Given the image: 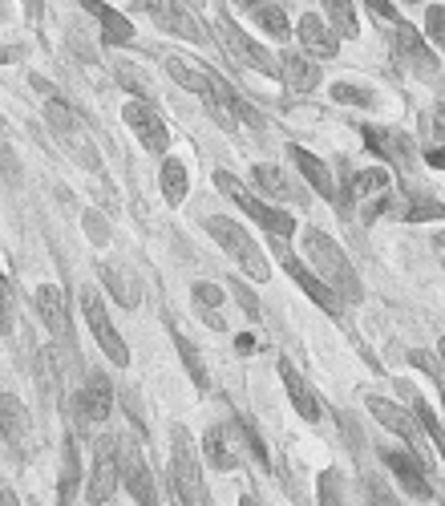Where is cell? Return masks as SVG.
<instances>
[{
    "mask_svg": "<svg viewBox=\"0 0 445 506\" xmlns=\"http://www.w3.org/2000/svg\"><path fill=\"white\" fill-rule=\"evenodd\" d=\"M333 98L336 102H353V106H372V93L369 90H356V85H348V82L333 85Z\"/></svg>",
    "mask_w": 445,
    "mask_h": 506,
    "instance_id": "74e56055",
    "label": "cell"
},
{
    "mask_svg": "<svg viewBox=\"0 0 445 506\" xmlns=\"http://www.w3.org/2000/svg\"><path fill=\"white\" fill-rule=\"evenodd\" d=\"M287 154H292L295 170H300L304 179L312 182V190H316V195H324L328 203H336V182H333V170H328L324 162H320L312 151H304V146H287Z\"/></svg>",
    "mask_w": 445,
    "mask_h": 506,
    "instance_id": "ac0fdd59",
    "label": "cell"
},
{
    "mask_svg": "<svg viewBox=\"0 0 445 506\" xmlns=\"http://www.w3.org/2000/svg\"><path fill=\"white\" fill-rule=\"evenodd\" d=\"M174 486H179V502L187 506H198L207 502V486H203V474H198V450L190 446L187 430L182 425H174Z\"/></svg>",
    "mask_w": 445,
    "mask_h": 506,
    "instance_id": "8992f818",
    "label": "cell"
},
{
    "mask_svg": "<svg viewBox=\"0 0 445 506\" xmlns=\"http://www.w3.org/2000/svg\"><path fill=\"white\" fill-rule=\"evenodd\" d=\"M251 13H256V21H259V24H264V29H267V33H272V37H279V41H284V37H287V33H292V29H287V16H284V13H279V8H276V5H264V0H259V5H256V8H251Z\"/></svg>",
    "mask_w": 445,
    "mask_h": 506,
    "instance_id": "d6a6232c",
    "label": "cell"
},
{
    "mask_svg": "<svg viewBox=\"0 0 445 506\" xmlns=\"http://www.w3.org/2000/svg\"><path fill=\"white\" fill-rule=\"evenodd\" d=\"M24 433H29V417H24L21 401L13 394H0V442H5L8 450H21Z\"/></svg>",
    "mask_w": 445,
    "mask_h": 506,
    "instance_id": "603a6c76",
    "label": "cell"
},
{
    "mask_svg": "<svg viewBox=\"0 0 445 506\" xmlns=\"http://www.w3.org/2000/svg\"><path fill=\"white\" fill-rule=\"evenodd\" d=\"M121 118H126V126L134 130V138L146 146V151L167 154L170 130H167V122L159 118V110H150L146 102H126V106H121Z\"/></svg>",
    "mask_w": 445,
    "mask_h": 506,
    "instance_id": "30bf717a",
    "label": "cell"
},
{
    "mask_svg": "<svg viewBox=\"0 0 445 506\" xmlns=\"http://www.w3.org/2000/svg\"><path fill=\"white\" fill-rule=\"evenodd\" d=\"M77 494V442L65 438V474H61V499H73Z\"/></svg>",
    "mask_w": 445,
    "mask_h": 506,
    "instance_id": "e575fe53",
    "label": "cell"
},
{
    "mask_svg": "<svg viewBox=\"0 0 445 506\" xmlns=\"http://www.w3.org/2000/svg\"><path fill=\"white\" fill-rule=\"evenodd\" d=\"M235 430L243 433V442H247V446H251V453H256V458H259V466H267V446H264V438H259V433H256V425H251V422H239V425H235Z\"/></svg>",
    "mask_w": 445,
    "mask_h": 506,
    "instance_id": "ab89813d",
    "label": "cell"
},
{
    "mask_svg": "<svg viewBox=\"0 0 445 506\" xmlns=\"http://www.w3.org/2000/svg\"><path fill=\"white\" fill-rule=\"evenodd\" d=\"M215 187L223 190V195H231L235 203L243 207V211L251 215L259 227H264L267 235H276V239H287V235H295V219L287 211H279V207H272V203H264L259 195H251L247 187H243L235 174H227V170H215Z\"/></svg>",
    "mask_w": 445,
    "mask_h": 506,
    "instance_id": "3957f363",
    "label": "cell"
},
{
    "mask_svg": "<svg viewBox=\"0 0 445 506\" xmlns=\"http://www.w3.org/2000/svg\"><path fill=\"white\" fill-rule=\"evenodd\" d=\"M207 231L215 235V243H219V248L243 268V272L251 276V280H267V276H272L264 248H259V243L251 239V235L243 231L239 223H231L227 215H211V219H207Z\"/></svg>",
    "mask_w": 445,
    "mask_h": 506,
    "instance_id": "7a4b0ae2",
    "label": "cell"
},
{
    "mask_svg": "<svg viewBox=\"0 0 445 506\" xmlns=\"http://www.w3.org/2000/svg\"><path fill=\"white\" fill-rule=\"evenodd\" d=\"M21 54H16V49H0V65H5V61H16Z\"/></svg>",
    "mask_w": 445,
    "mask_h": 506,
    "instance_id": "c3c4849f",
    "label": "cell"
},
{
    "mask_svg": "<svg viewBox=\"0 0 445 506\" xmlns=\"http://www.w3.org/2000/svg\"><path fill=\"white\" fill-rule=\"evenodd\" d=\"M37 312H41V320H45V328L53 333L57 340H65L69 336V300H65V292L53 284H41L37 287Z\"/></svg>",
    "mask_w": 445,
    "mask_h": 506,
    "instance_id": "2e32d148",
    "label": "cell"
},
{
    "mask_svg": "<svg viewBox=\"0 0 445 506\" xmlns=\"http://www.w3.org/2000/svg\"><path fill=\"white\" fill-rule=\"evenodd\" d=\"M287 276H292V280L300 284L304 292H308V300L316 304V308H324L328 316H336V312H340V292L324 280V276H312L308 268H304V264H295V259H287Z\"/></svg>",
    "mask_w": 445,
    "mask_h": 506,
    "instance_id": "e0dca14e",
    "label": "cell"
},
{
    "mask_svg": "<svg viewBox=\"0 0 445 506\" xmlns=\"http://www.w3.org/2000/svg\"><path fill=\"white\" fill-rule=\"evenodd\" d=\"M239 5H247V8H256V5H259V0H239Z\"/></svg>",
    "mask_w": 445,
    "mask_h": 506,
    "instance_id": "681fc988",
    "label": "cell"
},
{
    "mask_svg": "<svg viewBox=\"0 0 445 506\" xmlns=\"http://www.w3.org/2000/svg\"><path fill=\"white\" fill-rule=\"evenodd\" d=\"M0 170L8 174V179H21V167H16V159H13V151H8V146H0Z\"/></svg>",
    "mask_w": 445,
    "mask_h": 506,
    "instance_id": "ee69618b",
    "label": "cell"
},
{
    "mask_svg": "<svg viewBox=\"0 0 445 506\" xmlns=\"http://www.w3.org/2000/svg\"><path fill=\"white\" fill-rule=\"evenodd\" d=\"M279 377H284V385H287V401L295 405V414H300L304 422H320V401L312 397L308 381H304L300 373L292 369V361H279Z\"/></svg>",
    "mask_w": 445,
    "mask_h": 506,
    "instance_id": "7402d4cb",
    "label": "cell"
},
{
    "mask_svg": "<svg viewBox=\"0 0 445 506\" xmlns=\"http://www.w3.org/2000/svg\"><path fill=\"white\" fill-rule=\"evenodd\" d=\"M85 235H90V243H98V248H106V243H110V223L106 219H102V215L98 211H85Z\"/></svg>",
    "mask_w": 445,
    "mask_h": 506,
    "instance_id": "8d00e7d4",
    "label": "cell"
},
{
    "mask_svg": "<svg viewBox=\"0 0 445 506\" xmlns=\"http://www.w3.org/2000/svg\"><path fill=\"white\" fill-rule=\"evenodd\" d=\"M203 458L211 462L215 470H231V466H239V458H235V450L227 446V433L219 430V425H211V430L203 433Z\"/></svg>",
    "mask_w": 445,
    "mask_h": 506,
    "instance_id": "4316f807",
    "label": "cell"
},
{
    "mask_svg": "<svg viewBox=\"0 0 445 506\" xmlns=\"http://www.w3.org/2000/svg\"><path fill=\"white\" fill-rule=\"evenodd\" d=\"M118 486V438H102L93 450V474H90V502L113 499Z\"/></svg>",
    "mask_w": 445,
    "mask_h": 506,
    "instance_id": "4fadbf2b",
    "label": "cell"
},
{
    "mask_svg": "<svg viewBox=\"0 0 445 506\" xmlns=\"http://www.w3.org/2000/svg\"><path fill=\"white\" fill-rule=\"evenodd\" d=\"M433 130H438V134L445 138V102L438 106V113H433Z\"/></svg>",
    "mask_w": 445,
    "mask_h": 506,
    "instance_id": "7dc6e473",
    "label": "cell"
},
{
    "mask_svg": "<svg viewBox=\"0 0 445 506\" xmlns=\"http://www.w3.org/2000/svg\"><path fill=\"white\" fill-rule=\"evenodd\" d=\"M256 182H259V190H264L267 199H279V203H304L300 190L287 182V174L279 167H264V162H259V167H256Z\"/></svg>",
    "mask_w": 445,
    "mask_h": 506,
    "instance_id": "484cf974",
    "label": "cell"
},
{
    "mask_svg": "<svg viewBox=\"0 0 445 506\" xmlns=\"http://www.w3.org/2000/svg\"><path fill=\"white\" fill-rule=\"evenodd\" d=\"M167 73L174 77V85H182V90L198 93V98H207V93H211V73H215V69L198 65V61L170 54V57H167Z\"/></svg>",
    "mask_w": 445,
    "mask_h": 506,
    "instance_id": "44dd1931",
    "label": "cell"
},
{
    "mask_svg": "<svg viewBox=\"0 0 445 506\" xmlns=\"http://www.w3.org/2000/svg\"><path fill=\"white\" fill-rule=\"evenodd\" d=\"M364 5H369L377 16H385V21H392V16H397V13H392V0H364Z\"/></svg>",
    "mask_w": 445,
    "mask_h": 506,
    "instance_id": "f6af8a7d",
    "label": "cell"
},
{
    "mask_svg": "<svg viewBox=\"0 0 445 506\" xmlns=\"http://www.w3.org/2000/svg\"><path fill=\"white\" fill-rule=\"evenodd\" d=\"M102 280H106V292L118 304H126V308H138V304H142V287H138V280L121 264H106V268H102Z\"/></svg>",
    "mask_w": 445,
    "mask_h": 506,
    "instance_id": "d4e9b609",
    "label": "cell"
},
{
    "mask_svg": "<svg viewBox=\"0 0 445 506\" xmlns=\"http://www.w3.org/2000/svg\"><path fill=\"white\" fill-rule=\"evenodd\" d=\"M438 450H441V453H445V438H441V442H438Z\"/></svg>",
    "mask_w": 445,
    "mask_h": 506,
    "instance_id": "f907efd6",
    "label": "cell"
},
{
    "mask_svg": "<svg viewBox=\"0 0 445 506\" xmlns=\"http://www.w3.org/2000/svg\"><path fill=\"white\" fill-rule=\"evenodd\" d=\"M304 251H308V259L320 268V276L340 292V300H361V280H356L353 264H348V256L340 251V243L333 235L308 227V231H304Z\"/></svg>",
    "mask_w": 445,
    "mask_h": 506,
    "instance_id": "6da1fadb",
    "label": "cell"
},
{
    "mask_svg": "<svg viewBox=\"0 0 445 506\" xmlns=\"http://www.w3.org/2000/svg\"><path fill=\"white\" fill-rule=\"evenodd\" d=\"M159 187H162V199L170 207H179L187 199V167L179 159H167L162 162V174H159Z\"/></svg>",
    "mask_w": 445,
    "mask_h": 506,
    "instance_id": "83f0119b",
    "label": "cell"
},
{
    "mask_svg": "<svg viewBox=\"0 0 445 506\" xmlns=\"http://www.w3.org/2000/svg\"><path fill=\"white\" fill-rule=\"evenodd\" d=\"M118 478L126 482V491H130V499L134 502L150 506L154 499H159V494H154V478H150V466H146L142 450L121 446V442H118Z\"/></svg>",
    "mask_w": 445,
    "mask_h": 506,
    "instance_id": "8fae6325",
    "label": "cell"
},
{
    "mask_svg": "<svg viewBox=\"0 0 445 506\" xmlns=\"http://www.w3.org/2000/svg\"><path fill=\"white\" fill-rule=\"evenodd\" d=\"M324 8H328V21L336 24L340 37H356V33H361V21H356L353 0H324Z\"/></svg>",
    "mask_w": 445,
    "mask_h": 506,
    "instance_id": "4dcf8cb0",
    "label": "cell"
},
{
    "mask_svg": "<svg viewBox=\"0 0 445 506\" xmlns=\"http://www.w3.org/2000/svg\"><path fill=\"white\" fill-rule=\"evenodd\" d=\"M369 414L377 417L381 425H389L397 438H405L409 446H413V453L421 458V466L430 470V442H425V433H421V422H417V414H405L401 405H392V401H385V397H369Z\"/></svg>",
    "mask_w": 445,
    "mask_h": 506,
    "instance_id": "9c48e42d",
    "label": "cell"
},
{
    "mask_svg": "<svg viewBox=\"0 0 445 506\" xmlns=\"http://www.w3.org/2000/svg\"><path fill=\"white\" fill-rule=\"evenodd\" d=\"M441 356H445V340H441Z\"/></svg>",
    "mask_w": 445,
    "mask_h": 506,
    "instance_id": "816d5d0a",
    "label": "cell"
},
{
    "mask_svg": "<svg viewBox=\"0 0 445 506\" xmlns=\"http://www.w3.org/2000/svg\"><path fill=\"white\" fill-rule=\"evenodd\" d=\"M138 8H142L162 33H174V37H182V41H198V45L207 41V24L198 21L182 0H138Z\"/></svg>",
    "mask_w": 445,
    "mask_h": 506,
    "instance_id": "52a82bcc",
    "label": "cell"
},
{
    "mask_svg": "<svg viewBox=\"0 0 445 506\" xmlns=\"http://www.w3.org/2000/svg\"><path fill=\"white\" fill-rule=\"evenodd\" d=\"M409 361H413V365H417V369H421V373H430V377H433V381H438V389H441V397H445V369H441V365H438V361H433V356H430V353H421V348H413V353H409Z\"/></svg>",
    "mask_w": 445,
    "mask_h": 506,
    "instance_id": "d590c367",
    "label": "cell"
},
{
    "mask_svg": "<svg viewBox=\"0 0 445 506\" xmlns=\"http://www.w3.org/2000/svg\"><path fill=\"white\" fill-rule=\"evenodd\" d=\"M82 8L102 24V41H106V45H130V41H134V21L121 16L118 8H110L106 0H82Z\"/></svg>",
    "mask_w": 445,
    "mask_h": 506,
    "instance_id": "5bb4252c",
    "label": "cell"
},
{
    "mask_svg": "<svg viewBox=\"0 0 445 506\" xmlns=\"http://www.w3.org/2000/svg\"><path fill=\"white\" fill-rule=\"evenodd\" d=\"M300 41H304V49H308V54H316V57H328V61H333V57L340 54V41L333 37V29H328V24L320 21L316 13L300 16Z\"/></svg>",
    "mask_w": 445,
    "mask_h": 506,
    "instance_id": "cb8c5ba5",
    "label": "cell"
},
{
    "mask_svg": "<svg viewBox=\"0 0 445 506\" xmlns=\"http://www.w3.org/2000/svg\"><path fill=\"white\" fill-rule=\"evenodd\" d=\"M8 328H13V287L0 272V333H8Z\"/></svg>",
    "mask_w": 445,
    "mask_h": 506,
    "instance_id": "b9f144b4",
    "label": "cell"
},
{
    "mask_svg": "<svg viewBox=\"0 0 445 506\" xmlns=\"http://www.w3.org/2000/svg\"><path fill=\"white\" fill-rule=\"evenodd\" d=\"M385 466L397 474V482L405 486V494L409 499H417V502H430L433 499V491H430V482H425V466L417 458H409V453H392L385 450Z\"/></svg>",
    "mask_w": 445,
    "mask_h": 506,
    "instance_id": "9a60e30c",
    "label": "cell"
},
{
    "mask_svg": "<svg viewBox=\"0 0 445 506\" xmlns=\"http://www.w3.org/2000/svg\"><path fill=\"white\" fill-rule=\"evenodd\" d=\"M279 77H284L295 93H308L320 85V69L312 65L300 49H284V54H279Z\"/></svg>",
    "mask_w": 445,
    "mask_h": 506,
    "instance_id": "ffe728a7",
    "label": "cell"
},
{
    "mask_svg": "<svg viewBox=\"0 0 445 506\" xmlns=\"http://www.w3.org/2000/svg\"><path fill=\"white\" fill-rule=\"evenodd\" d=\"M392 54L405 57L409 65L417 69V73H438V57H433L430 49H425L421 33L409 29V24H397V41H392Z\"/></svg>",
    "mask_w": 445,
    "mask_h": 506,
    "instance_id": "d6986e66",
    "label": "cell"
},
{
    "mask_svg": "<svg viewBox=\"0 0 445 506\" xmlns=\"http://www.w3.org/2000/svg\"><path fill=\"white\" fill-rule=\"evenodd\" d=\"M113 385L102 373H90L85 377V389L82 394H73V409H77V422L82 425H98V422H106L110 417V405H113Z\"/></svg>",
    "mask_w": 445,
    "mask_h": 506,
    "instance_id": "7c38bea8",
    "label": "cell"
},
{
    "mask_svg": "<svg viewBox=\"0 0 445 506\" xmlns=\"http://www.w3.org/2000/svg\"><path fill=\"white\" fill-rule=\"evenodd\" d=\"M223 300H227L223 287H215V284H195V304H198V308H207V320H211L215 328H223L219 316H215V308H219Z\"/></svg>",
    "mask_w": 445,
    "mask_h": 506,
    "instance_id": "836d02e7",
    "label": "cell"
},
{
    "mask_svg": "<svg viewBox=\"0 0 445 506\" xmlns=\"http://www.w3.org/2000/svg\"><path fill=\"white\" fill-rule=\"evenodd\" d=\"M82 312H85V320H90V333L102 345V353H106L113 365H130V348H126V340L118 336V328H113L98 287H82Z\"/></svg>",
    "mask_w": 445,
    "mask_h": 506,
    "instance_id": "ba28073f",
    "label": "cell"
},
{
    "mask_svg": "<svg viewBox=\"0 0 445 506\" xmlns=\"http://www.w3.org/2000/svg\"><path fill=\"white\" fill-rule=\"evenodd\" d=\"M45 122H49V130L57 134V142L69 151V159H77V162H85L90 170H98V154H93L90 134H85L82 118H77L65 102H57V98L49 102V106H45Z\"/></svg>",
    "mask_w": 445,
    "mask_h": 506,
    "instance_id": "5b68a950",
    "label": "cell"
},
{
    "mask_svg": "<svg viewBox=\"0 0 445 506\" xmlns=\"http://www.w3.org/2000/svg\"><path fill=\"white\" fill-rule=\"evenodd\" d=\"M389 182H392V174L385 167H369V170L353 174V182H348V199H364V195H372V190H385Z\"/></svg>",
    "mask_w": 445,
    "mask_h": 506,
    "instance_id": "f546056e",
    "label": "cell"
},
{
    "mask_svg": "<svg viewBox=\"0 0 445 506\" xmlns=\"http://www.w3.org/2000/svg\"><path fill=\"white\" fill-rule=\"evenodd\" d=\"M231 292H235V300H239V308L247 312L251 320H256V316H259V304H256V296H251V292H247V287H243V284H231Z\"/></svg>",
    "mask_w": 445,
    "mask_h": 506,
    "instance_id": "7bdbcfd3",
    "label": "cell"
},
{
    "mask_svg": "<svg viewBox=\"0 0 445 506\" xmlns=\"http://www.w3.org/2000/svg\"><path fill=\"white\" fill-rule=\"evenodd\" d=\"M405 219L409 223H425V219H445V203H417V207H409L405 211Z\"/></svg>",
    "mask_w": 445,
    "mask_h": 506,
    "instance_id": "f35d334b",
    "label": "cell"
},
{
    "mask_svg": "<svg viewBox=\"0 0 445 506\" xmlns=\"http://www.w3.org/2000/svg\"><path fill=\"white\" fill-rule=\"evenodd\" d=\"M425 29H430V37L438 41V49H445V8L433 5L430 13H425Z\"/></svg>",
    "mask_w": 445,
    "mask_h": 506,
    "instance_id": "60d3db41",
    "label": "cell"
},
{
    "mask_svg": "<svg viewBox=\"0 0 445 506\" xmlns=\"http://www.w3.org/2000/svg\"><path fill=\"white\" fill-rule=\"evenodd\" d=\"M425 162H430V167H445V146H433V151H425Z\"/></svg>",
    "mask_w": 445,
    "mask_h": 506,
    "instance_id": "bcb514c9",
    "label": "cell"
},
{
    "mask_svg": "<svg viewBox=\"0 0 445 506\" xmlns=\"http://www.w3.org/2000/svg\"><path fill=\"white\" fill-rule=\"evenodd\" d=\"M174 348H179V356H182V365H187V373H190V381H195L198 389H207L211 385V377H207V365H203V356L195 353V345H190L182 333H174Z\"/></svg>",
    "mask_w": 445,
    "mask_h": 506,
    "instance_id": "1f68e13d",
    "label": "cell"
},
{
    "mask_svg": "<svg viewBox=\"0 0 445 506\" xmlns=\"http://www.w3.org/2000/svg\"><path fill=\"white\" fill-rule=\"evenodd\" d=\"M364 146L369 151H377V154H385V159H392L397 167H405V142H401L397 134H385V130H364Z\"/></svg>",
    "mask_w": 445,
    "mask_h": 506,
    "instance_id": "f1b7e54d",
    "label": "cell"
},
{
    "mask_svg": "<svg viewBox=\"0 0 445 506\" xmlns=\"http://www.w3.org/2000/svg\"><path fill=\"white\" fill-rule=\"evenodd\" d=\"M215 37L223 41V54L231 57V61H239V65H251V69H264V73H272L279 77V57L267 54L259 41H251L247 33L239 29V24L231 21V16H215Z\"/></svg>",
    "mask_w": 445,
    "mask_h": 506,
    "instance_id": "277c9868",
    "label": "cell"
}]
</instances>
